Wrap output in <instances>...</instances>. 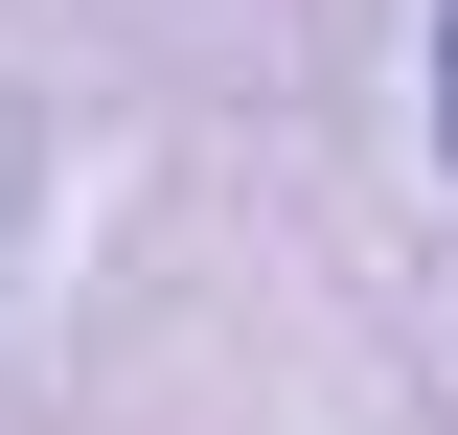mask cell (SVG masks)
Returning <instances> with one entry per match:
<instances>
[{"label":"cell","instance_id":"1","mask_svg":"<svg viewBox=\"0 0 458 435\" xmlns=\"http://www.w3.org/2000/svg\"><path fill=\"white\" fill-rule=\"evenodd\" d=\"M436 161H458V0H436Z\"/></svg>","mask_w":458,"mask_h":435}]
</instances>
